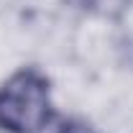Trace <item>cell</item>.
I'll use <instances>...</instances> for the list:
<instances>
[{
    "mask_svg": "<svg viewBox=\"0 0 133 133\" xmlns=\"http://www.w3.org/2000/svg\"><path fill=\"white\" fill-rule=\"evenodd\" d=\"M59 133H97L95 128H90L87 123H79V120H69V123H64L62 128H59Z\"/></svg>",
    "mask_w": 133,
    "mask_h": 133,
    "instance_id": "2",
    "label": "cell"
},
{
    "mask_svg": "<svg viewBox=\"0 0 133 133\" xmlns=\"http://www.w3.org/2000/svg\"><path fill=\"white\" fill-rule=\"evenodd\" d=\"M54 118L49 79L21 69L0 84V128L8 133H41Z\"/></svg>",
    "mask_w": 133,
    "mask_h": 133,
    "instance_id": "1",
    "label": "cell"
}]
</instances>
